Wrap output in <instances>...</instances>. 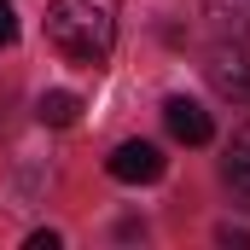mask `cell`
I'll list each match as a JSON object with an SVG mask.
<instances>
[{"mask_svg":"<svg viewBox=\"0 0 250 250\" xmlns=\"http://www.w3.org/2000/svg\"><path fill=\"white\" fill-rule=\"evenodd\" d=\"M163 123H169V134H175L181 146H209V134H215L209 111H204L198 99H187V93H169V99H163Z\"/></svg>","mask_w":250,"mask_h":250,"instance_id":"obj_4","label":"cell"},{"mask_svg":"<svg viewBox=\"0 0 250 250\" xmlns=\"http://www.w3.org/2000/svg\"><path fill=\"white\" fill-rule=\"evenodd\" d=\"M35 117L47 128H70L76 117H82V99L70 93V87H53V93H41V105H35Z\"/></svg>","mask_w":250,"mask_h":250,"instance_id":"obj_7","label":"cell"},{"mask_svg":"<svg viewBox=\"0 0 250 250\" xmlns=\"http://www.w3.org/2000/svg\"><path fill=\"white\" fill-rule=\"evenodd\" d=\"M215 239H221V245H250V233H245V227H221Z\"/></svg>","mask_w":250,"mask_h":250,"instance_id":"obj_9","label":"cell"},{"mask_svg":"<svg viewBox=\"0 0 250 250\" xmlns=\"http://www.w3.org/2000/svg\"><path fill=\"white\" fill-rule=\"evenodd\" d=\"M18 41V12H12V0H0V47H12Z\"/></svg>","mask_w":250,"mask_h":250,"instance_id":"obj_8","label":"cell"},{"mask_svg":"<svg viewBox=\"0 0 250 250\" xmlns=\"http://www.w3.org/2000/svg\"><path fill=\"white\" fill-rule=\"evenodd\" d=\"M29 250H59V233H29Z\"/></svg>","mask_w":250,"mask_h":250,"instance_id":"obj_10","label":"cell"},{"mask_svg":"<svg viewBox=\"0 0 250 250\" xmlns=\"http://www.w3.org/2000/svg\"><path fill=\"white\" fill-rule=\"evenodd\" d=\"M204 18L221 35H250V0H204Z\"/></svg>","mask_w":250,"mask_h":250,"instance_id":"obj_6","label":"cell"},{"mask_svg":"<svg viewBox=\"0 0 250 250\" xmlns=\"http://www.w3.org/2000/svg\"><path fill=\"white\" fill-rule=\"evenodd\" d=\"M105 169H111V181H123V187H151V181H163L169 157H163L151 140H123V146L105 157Z\"/></svg>","mask_w":250,"mask_h":250,"instance_id":"obj_3","label":"cell"},{"mask_svg":"<svg viewBox=\"0 0 250 250\" xmlns=\"http://www.w3.org/2000/svg\"><path fill=\"white\" fill-rule=\"evenodd\" d=\"M204 76L221 99L233 105H250V35H221L204 59Z\"/></svg>","mask_w":250,"mask_h":250,"instance_id":"obj_2","label":"cell"},{"mask_svg":"<svg viewBox=\"0 0 250 250\" xmlns=\"http://www.w3.org/2000/svg\"><path fill=\"white\" fill-rule=\"evenodd\" d=\"M117 18H123V0H53L47 6V47L64 64L99 70L117 47Z\"/></svg>","mask_w":250,"mask_h":250,"instance_id":"obj_1","label":"cell"},{"mask_svg":"<svg viewBox=\"0 0 250 250\" xmlns=\"http://www.w3.org/2000/svg\"><path fill=\"white\" fill-rule=\"evenodd\" d=\"M221 181L233 187V198H245L250 204V123L233 134V146H227V163H221Z\"/></svg>","mask_w":250,"mask_h":250,"instance_id":"obj_5","label":"cell"}]
</instances>
